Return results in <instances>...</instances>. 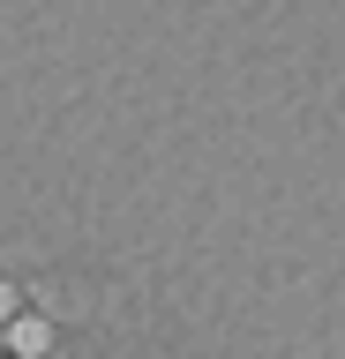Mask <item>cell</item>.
I'll return each instance as SVG.
<instances>
[{"label":"cell","mask_w":345,"mask_h":359,"mask_svg":"<svg viewBox=\"0 0 345 359\" xmlns=\"http://www.w3.org/2000/svg\"><path fill=\"white\" fill-rule=\"evenodd\" d=\"M0 344H8L15 359H46L53 352V314H15V322L0 330Z\"/></svg>","instance_id":"cell-1"},{"label":"cell","mask_w":345,"mask_h":359,"mask_svg":"<svg viewBox=\"0 0 345 359\" xmlns=\"http://www.w3.org/2000/svg\"><path fill=\"white\" fill-rule=\"evenodd\" d=\"M15 314H23V292H15V285H8V277H0V330H8Z\"/></svg>","instance_id":"cell-2"}]
</instances>
